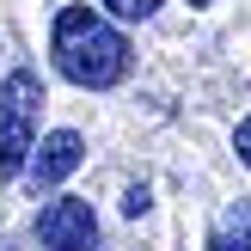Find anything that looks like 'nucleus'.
Wrapping results in <instances>:
<instances>
[{
    "mask_svg": "<svg viewBox=\"0 0 251 251\" xmlns=\"http://www.w3.org/2000/svg\"><path fill=\"white\" fill-rule=\"evenodd\" d=\"M190 6H215V0H190Z\"/></svg>",
    "mask_w": 251,
    "mask_h": 251,
    "instance_id": "1a4fd4ad",
    "label": "nucleus"
},
{
    "mask_svg": "<svg viewBox=\"0 0 251 251\" xmlns=\"http://www.w3.org/2000/svg\"><path fill=\"white\" fill-rule=\"evenodd\" d=\"M55 68L74 86H117L129 74V43L92 6H61V19H55Z\"/></svg>",
    "mask_w": 251,
    "mask_h": 251,
    "instance_id": "f257e3e1",
    "label": "nucleus"
},
{
    "mask_svg": "<svg viewBox=\"0 0 251 251\" xmlns=\"http://www.w3.org/2000/svg\"><path fill=\"white\" fill-rule=\"evenodd\" d=\"M80 159H86V141H80L74 129L43 135V147H37V166H31V184H37V190H55L61 178H74V172H80Z\"/></svg>",
    "mask_w": 251,
    "mask_h": 251,
    "instance_id": "20e7f679",
    "label": "nucleus"
},
{
    "mask_svg": "<svg viewBox=\"0 0 251 251\" xmlns=\"http://www.w3.org/2000/svg\"><path fill=\"white\" fill-rule=\"evenodd\" d=\"M110 12H117V19H153L159 12V0H104Z\"/></svg>",
    "mask_w": 251,
    "mask_h": 251,
    "instance_id": "423d86ee",
    "label": "nucleus"
},
{
    "mask_svg": "<svg viewBox=\"0 0 251 251\" xmlns=\"http://www.w3.org/2000/svg\"><path fill=\"white\" fill-rule=\"evenodd\" d=\"M239 159H245V166H251V117L239 123Z\"/></svg>",
    "mask_w": 251,
    "mask_h": 251,
    "instance_id": "0eeeda50",
    "label": "nucleus"
},
{
    "mask_svg": "<svg viewBox=\"0 0 251 251\" xmlns=\"http://www.w3.org/2000/svg\"><path fill=\"white\" fill-rule=\"evenodd\" d=\"M215 239H227L233 251H251V196H239V202H227V215H221Z\"/></svg>",
    "mask_w": 251,
    "mask_h": 251,
    "instance_id": "39448f33",
    "label": "nucleus"
},
{
    "mask_svg": "<svg viewBox=\"0 0 251 251\" xmlns=\"http://www.w3.org/2000/svg\"><path fill=\"white\" fill-rule=\"evenodd\" d=\"M37 117H43V86L37 74H12L0 86V178H19L25 159L37 153Z\"/></svg>",
    "mask_w": 251,
    "mask_h": 251,
    "instance_id": "f03ea898",
    "label": "nucleus"
},
{
    "mask_svg": "<svg viewBox=\"0 0 251 251\" xmlns=\"http://www.w3.org/2000/svg\"><path fill=\"white\" fill-rule=\"evenodd\" d=\"M37 239H43V251H92V245H98L92 202H80V196H61V202H49V208H43V221H37Z\"/></svg>",
    "mask_w": 251,
    "mask_h": 251,
    "instance_id": "7ed1b4c3",
    "label": "nucleus"
},
{
    "mask_svg": "<svg viewBox=\"0 0 251 251\" xmlns=\"http://www.w3.org/2000/svg\"><path fill=\"white\" fill-rule=\"evenodd\" d=\"M208 251H233V245H227V239H208Z\"/></svg>",
    "mask_w": 251,
    "mask_h": 251,
    "instance_id": "6e6552de",
    "label": "nucleus"
}]
</instances>
